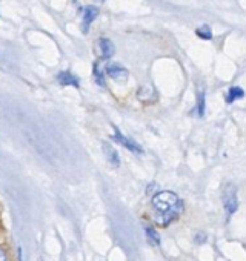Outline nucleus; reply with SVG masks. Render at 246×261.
<instances>
[{"instance_id":"9","label":"nucleus","mask_w":246,"mask_h":261,"mask_svg":"<svg viewBox=\"0 0 246 261\" xmlns=\"http://www.w3.org/2000/svg\"><path fill=\"white\" fill-rule=\"evenodd\" d=\"M243 97H244V91H243L240 86H232V88H229V91H228L226 101H228V103H232V101H235V100H238V98H243Z\"/></svg>"},{"instance_id":"2","label":"nucleus","mask_w":246,"mask_h":261,"mask_svg":"<svg viewBox=\"0 0 246 261\" xmlns=\"http://www.w3.org/2000/svg\"><path fill=\"white\" fill-rule=\"evenodd\" d=\"M222 201L228 214H234L237 211V188L234 185H225L222 192Z\"/></svg>"},{"instance_id":"1","label":"nucleus","mask_w":246,"mask_h":261,"mask_svg":"<svg viewBox=\"0 0 246 261\" xmlns=\"http://www.w3.org/2000/svg\"><path fill=\"white\" fill-rule=\"evenodd\" d=\"M151 203L156 211V220L162 226H168L183 211L182 200L171 191H162V192L156 194L153 197Z\"/></svg>"},{"instance_id":"7","label":"nucleus","mask_w":246,"mask_h":261,"mask_svg":"<svg viewBox=\"0 0 246 261\" xmlns=\"http://www.w3.org/2000/svg\"><path fill=\"white\" fill-rule=\"evenodd\" d=\"M99 16V10L95 7H85L83 8V31L86 33L89 25L95 20V17Z\"/></svg>"},{"instance_id":"16","label":"nucleus","mask_w":246,"mask_h":261,"mask_svg":"<svg viewBox=\"0 0 246 261\" xmlns=\"http://www.w3.org/2000/svg\"><path fill=\"white\" fill-rule=\"evenodd\" d=\"M100 2H105V0H100Z\"/></svg>"},{"instance_id":"14","label":"nucleus","mask_w":246,"mask_h":261,"mask_svg":"<svg viewBox=\"0 0 246 261\" xmlns=\"http://www.w3.org/2000/svg\"><path fill=\"white\" fill-rule=\"evenodd\" d=\"M197 112H199L200 117L205 114V92L202 89L197 94Z\"/></svg>"},{"instance_id":"13","label":"nucleus","mask_w":246,"mask_h":261,"mask_svg":"<svg viewBox=\"0 0 246 261\" xmlns=\"http://www.w3.org/2000/svg\"><path fill=\"white\" fill-rule=\"evenodd\" d=\"M195 34H197L200 39H203V40H211V39H212V31H211V28H209L208 25H203V27L197 28V30H195Z\"/></svg>"},{"instance_id":"15","label":"nucleus","mask_w":246,"mask_h":261,"mask_svg":"<svg viewBox=\"0 0 246 261\" xmlns=\"http://www.w3.org/2000/svg\"><path fill=\"white\" fill-rule=\"evenodd\" d=\"M0 261H10V258H8V252H7L4 247H0Z\"/></svg>"},{"instance_id":"6","label":"nucleus","mask_w":246,"mask_h":261,"mask_svg":"<svg viewBox=\"0 0 246 261\" xmlns=\"http://www.w3.org/2000/svg\"><path fill=\"white\" fill-rule=\"evenodd\" d=\"M97 48H99V54H100L102 59H109V57H112V54H114V51H115L112 42H111L109 39H105V37H102V39L97 42Z\"/></svg>"},{"instance_id":"12","label":"nucleus","mask_w":246,"mask_h":261,"mask_svg":"<svg viewBox=\"0 0 246 261\" xmlns=\"http://www.w3.org/2000/svg\"><path fill=\"white\" fill-rule=\"evenodd\" d=\"M145 232H146V237H148V240L151 241V244H156V246H159L160 244V237H159V233L156 232V229L154 227H151V226H145Z\"/></svg>"},{"instance_id":"10","label":"nucleus","mask_w":246,"mask_h":261,"mask_svg":"<svg viewBox=\"0 0 246 261\" xmlns=\"http://www.w3.org/2000/svg\"><path fill=\"white\" fill-rule=\"evenodd\" d=\"M137 97L143 101H148V100L151 101V100H154L156 94H154V89L151 86H142L137 92Z\"/></svg>"},{"instance_id":"3","label":"nucleus","mask_w":246,"mask_h":261,"mask_svg":"<svg viewBox=\"0 0 246 261\" xmlns=\"http://www.w3.org/2000/svg\"><path fill=\"white\" fill-rule=\"evenodd\" d=\"M114 140L117 143H120L121 146H125L127 149H130L131 152H136V154H142L143 152V149H142V146L139 143H136L133 139H130L127 136H123L115 126H114Z\"/></svg>"},{"instance_id":"8","label":"nucleus","mask_w":246,"mask_h":261,"mask_svg":"<svg viewBox=\"0 0 246 261\" xmlns=\"http://www.w3.org/2000/svg\"><path fill=\"white\" fill-rule=\"evenodd\" d=\"M57 80H59V83H60V85H63V86H74V88H77V86H79V80H77V77H76L74 74L68 72V71L60 72V74L57 75Z\"/></svg>"},{"instance_id":"5","label":"nucleus","mask_w":246,"mask_h":261,"mask_svg":"<svg viewBox=\"0 0 246 261\" xmlns=\"http://www.w3.org/2000/svg\"><path fill=\"white\" fill-rule=\"evenodd\" d=\"M105 71L114 80H125L128 77V71L123 68L121 65H118V63H109Z\"/></svg>"},{"instance_id":"4","label":"nucleus","mask_w":246,"mask_h":261,"mask_svg":"<svg viewBox=\"0 0 246 261\" xmlns=\"http://www.w3.org/2000/svg\"><path fill=\"white\" fill-rule=\"evenodd\" d=\"M102 149H103V154H105L106 160L109 162V165L114 166V168H118L120 166V157H118L117 149L111 143H108V142L102 143Z\"/></svg>"},{"instance_id":"11","label":"nucleus","mask_w":246,"mask_h":261,"mask_svg":"<svg viewBox=\"0 0 246 261\" xmlns=\"http://www.w3.org/2000/svg\"><path fill=\"white\" fill-rule=\"evenodd\" d=\"M92 72H94V79H95V82H97L100 86H105V68L102 69L100 62H95V63H94V69H92Z\"/></svg>"}]
</instances>
